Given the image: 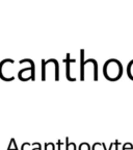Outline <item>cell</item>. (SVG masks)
<instances>
[{"mask_svg":"<svg viewBox=\"0 0 133 150\" xmlns=\"http://www.w3.org/2000/svg\"><path fill=\"white\" fill-rule=\"evenodd\" d=\"M103 74L109 81H117L123 75V65L115 59H108L103 66Z\"/></svg>","mask_w":133,"mask_h":150,"instance_id":"1","label":"cell"},{"mask_svg":"<svg viewBox=\"0 0 133 150\" xmlns=\"http://www.w3.org/2000/svg\"><path fill=\"white\" fill-rule=\"evenodd\" d=\"M41 79L43 81H46L47 77L50 76L49 74H52L54 81L59 80V64L58 61L55 59H49L41 61Z\"/></svg>","mask_w":133,"mask_h":150,"instance_id":"2","label":"cell"},{"mask_svg":"<svg viewBox=\"0 0 133 150\" xmlns=\"http://www.w3.org/2000/svg\"><path fill=\"white\" fill-rule=\"evenodd\" d=\"M14 61L13 59H4L0 62V78L4 81H13L15 79V76L12 72V66L7 68L9 64Z\"/></svg>","mask_w":133,"mask_h":150,"instance_id":"3","label":"cell"},{"mask_svg":"<svg viewBox=\"0 0 133 150\" xmlns=\"http://www.w3.org/2000/svg\"><path fill=\"white\" fill-rule=\"evenodd\" d=\"M18 78L21 81H28V80H35V65L31 59L30 65L25 68H22L18 71Z\"/></svg>","mask_w":133,"mask_h":150,"instance_id":"4","label":"cell"},{"mask_svg":"<svg viewBox=\"0 0 133 150\" xmlns=\"http://www.w3.org/2000/svg\"><path fill=\"white\" fill-rule=\"evenodd\" d=\"M63 63L65 64V78H67L69 81H76V78L72 77V75H71V64L76 63V59H71L70 53H67L65 59H63Z\"/></svg>","mask_w":133,"mask_h":150,"instance_id":"5","label":"cell"},{"mask_svg":"<svg viewBox=\"0 0 133 150\" xmlns=\"http://www.w3.org/2000/svg\"><path fill=\"white\" fill-rule=\"evenodd\" d=\"M84 63H85V59H84V50L83 49H80V80L83 81L84 80Z\"/></svg>","mask_w":133,"mask_h":150,"instance_id":"6","label":"cell"},{"mask_svg":"<svg viewBox=\"0 0 133 150\" xmlns=\"http://www.w3.org/2000/svg\"><path fill=\"white\" fill-rule=\"evenodd\" d=\"M71 149L78 150L76 144H75L74 142H69V138L67 137V138H65V150H71Z\"/></svg>","mask_w":133,"mask_h":150,"instance_id":"7","label":"cell"},{"mask_svg":"<svg viewBox=\"0 0 133 150\" xmlns=\"http://www.w3.org/2000/svg\"><path fill=\"white\" fill-rule=\"evenodd\" d=\"M7 150H19L18 146H17V142L14 138H12L11 141H9V144L7 146Z\"/></svg>","mask_w":133,"mask_h":150,"instance_id":"8","label":"cell"},{"mask_svg":"<svg viewBox=\"0 0 133 150\" xmlns=\"http://www.w3.org/2000/svg\"><path fill=\"white\" fill-rule=\"evenodd\" d=\"M78 150H91V145L87 142H83L79 145Z\"/></svg>","mask_w":133,"mask_h":150,"instance_id":"9","label":"cell"},{"mask_svg":"<svg viewBox=\"0 0 133 150\" xmlns=\"http://www.w3.org/2000/svg\"><path fill=\"white\" fill-rule=\"evenodd\" d=\"M44 150H55V146L51 142H47L44 144Z\"/></svg>","mask_w":133,"mask_h":150,"instance_id":"10","label":"cell"},{"mask_svg":"<svg viewBox=\"0 0 133 150\" xmlns=\"http://www.w3.org/2000/svg\"><path fill=\"white\" fill-rule=\"evenodd\" d=\"M31 144L32 143H24V144H22V147H21V150H30L29 149V147L31 146Z\"/></svg>","mask_w":133,"mask_h":150,"instance_id":"11","label":"cell"},{"mask_svg":"<svg viewBox=\"0 0 133 150\" xmlns=\"http://www.w3.org/2000/svg\"><path fill=\"white\" fill-rule=\"evenodd\" d=\"M32 150H42V145H41V143H39V142H35Z\"/></svg>","mask_w":133,"mask_h":150,"instance_id":"12","label":"cell"},{"mask_svg":"<svg viewBox=\"0 0 133 150\" xmlns=\"http://www.w3.org/2000/svg\"><path fill=\"white\" fill-rule=\"evenodd\" d=\"M115 146V143L112 142V143H110V145H109V148L108 149H106V145H105V143H102V147H103V149L104 150H112V147Z\"/></svg>","mask_w":133,"mask_h":150,"instance_id":"13","label":"cell"},{"mask_svg":"<svg viewBox=\"0 0 133 150\" xmlns=\"http://www.w3.org/2000/svg\"><path fill=\"white\" fill-rule=\"evenodd\" d=\"M56 145H57V147H58V150H61V147H63V142H61V140H58L57 142H56Z\"/></svg>","mask_w":133,"mask_h":150,"instance_id":"14","label":"cell"},{"mask_svg":"<svg viewBox=\"0 0 133 150\" xmlns=\"http://www.w3.org/2000/svg\"><path fill=\"white\" fill-rule=\"evenodd\" d=\"M113 143H115V150H119V146L121 145V142H119V141H115V142H113Z\"/></svg>","mask_w":133,"mask_h":150,"instance_id":"15","label":"cell"}]
</instances>
